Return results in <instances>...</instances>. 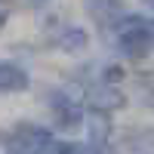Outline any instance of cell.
Returning a JSON list of instances; mask_svg holds the SVG:
<instances>
[{
	"label": "cell",
	"mask_w": 154,
	"mask_h": 154,
	"mask_svg": "<svg viewBox=\"0 0 154 154\" xmlns=\"http://www.w3.org/2000/svg\"><path fill=\"white\" fill-rule=\"evenodd\" d=\"M108 34L114 37V46H117L126 59H145L154 49V25H151V19L130 16V12H126Z\"/></svg>",
	"instance_id": "obj_1"
},
{
	"label": "cell",
	"mask_w": 154,
	"mask_h": 154,
	"mask_svg": "<svg viewBox=\"0 0 154 154\" xmlns=\"http://www.w3.org/2000/svg\"><path fill=\"white\" fill-rule=\"evenodd\" d=\"M62 154H102V145H62Z\"/></svg>",
	"instance_id": "obj_6"
},
{
	"label": "cell",
	"mask_w": 154,
	"mask_h": 154,
	"mask_svg": "<svg viewBox=\"0 0 154 154\" xmlns=\"http://www.w3.org/2000/svg\"><path fill=\"white\" fill-rule=\"evenodd\" d=\"M49 40H53L62 53H83V49L89 46V34L80 28V25H56L53 31H49Z\"/></svg>",
	"instance_id": "obj_4"
},
{
	"label": "cell",
	"mask_w": 154,
	"mask_h": 154,
	"mask_svg": "<svg viewBox=\"0 0 154 154\" xmlns=\"http://www.w3.org/2000/svg\"><path fill=\"white\" fill-rule=\"evenodd\" d=\"M83 6H86V12H89V19H93L105 34L126 16V9H123L120 0H83Z\"/></svg>",
	"instance_id": "obj_3"
},
{
	"label": "cell",
	"mask_w": 154,
	"mask_h": 154,
	"mask_svg": "<svg viewBox=\"0 0 154 154\" xmlns=\"http://www.w3.org/2000/svg\"><path fill=\"white\" fill-rule=\"evenodd\" d=\"M151 25H154V19H151Z\"/></svg>",
	"instance_id": "obj_9"
},
{
	"label": "cell",
	"mask_w": 154,
	"mask_h": 154,
	"mask_svg": "<svg viewBox=\"0 0 154 154\" xmlns=\"http://www.w3.org/2000/svg\"><path fill=\"white\" fill-rule=\"evenodd\" d=\"M0 145L3 154H46L56 148V136L37 123H16L0 133Z\"/></svg>",
	"instance_id": "obj_2"
},
{
	"label": "cell",
	"mask_w": 154,
	"mask_h": 154,
	"mask_svg": "<svg viewBox=\"0 0 154 154\" xmlns=\"http://www.w3.org/2000/svg\"><path fill=\"white\" fill-rule=\"evenodd\" d=\"M28 83H31V77L25 74L19 65H12V62H0V93H3V96L25 93Z\"/></svg>",
	"instance_id": "obj_5"
},
{
	"label": "cell",
	"mask_w": 154,
	"mask_h": 154,
	"mask_svg": "<svg viewBox=\"0 0 154 154\" xmlns=\"http://www.w3.org/2000/svg\"><path fill=\"white\" fill-rule=\"evenodd\" d=\"M6 19H9V3H6V0H0V31H3Z\"/></svg>",
	"instance_id": "obj_7"
},
{
	"label": "cell",
	"mask_w": 154,
	"mask_h": 154,
	"mask_svg": "<svg viewBox=\"0 0 154 154\" xmlns=\"http://www.w3.org/2000/svg\"><path fill=\"white\" fill-rule=\"evenodd\" d=\"M34 3H43V0H34Z\"/></svg>",
	"instance_id": "obj_8"
}]
</instances>
